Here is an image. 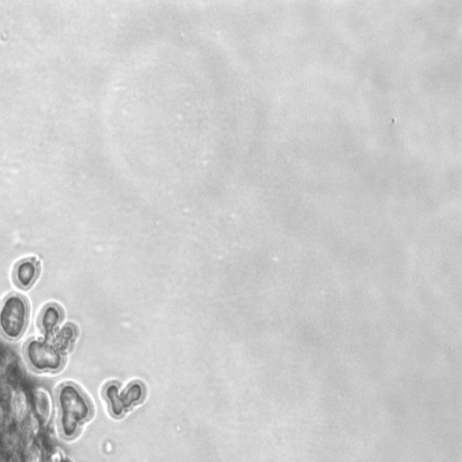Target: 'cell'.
<instances>
[{
  "label": "cell",
  "mask_w": 462,
  "mask_h": 462,
  "mask_svg": "<svg viewBox=\"0 0 462 462\" xmlns=\"http://www.w3.org/2000/svg\"><path fill=\"white\" fill-rule=\"evenodd\" d=\"M41 272L40 261L35 258H25L16 264L13 277L18 287L28 290L34 286Z\"/></svg>",
  "instance_id": "cell-5"
},
{
  "label": "cell",
  "mask_w": 462,
  "mask_h": 462,
  "mask_svg": "<svg viewBox=\"0 0 462 462\" xmlns=\"http://www.w3.org/2000/svg\"><path fill=\"white\" fill-rule=\"evenodd\" d=\"M64 312L60 304L51 303L45 306L38 317L37 325L45 337L51 339L63 323Z\"/></svg>",
  "instance_id": "cell-6"
},
{
  "label": "cell",
  "mask_w": 462,
  "mask_h": 462,
  "mask_svg": "<svg viewBox=\"0 0 462 462\" xmlns=\"http://www.w3.org/2000/svg\"><path fill=\"white\" fill-rule=\"evenodd\" d=\"M78 334L77 327L74 323H67V325L54 333V335L51 337V340L65 355L74 348Z\"/></svg>",
  "instance_id": "cell-7"
},
{
  "label": "cell",
  "mask_w": 462,
  "mask_h": 462,
  "mask_svg": "<svg viewBox=\"0 0 462 462\" xmlns=\"http://www.w3.org/2000/svg\"><path fill=\"white\" fill-rule=\"evenodd\" d=\"M24 356L28 366L38 373H57L64 368L65 355L51 339H30L24 347Z\"/></svg>",
  "instance_id": "cell-3"
},
{
  "label": "cell",
  "mask_w": 462,
  "mask_h": 462,
  "mask_svg": "<svg viewBox=\"0 0 462 462\" xmlns=\"http://www.w3.org/2000/svg\"><path fill=\"white\" fill-rule=\"evenodd\" d=\"M103 395L110 415L120 419L145 400L146 388L143 382L132 381L121 389L119 383L112 381L104 386Z\"/></svg>",
  "instance_id": "cell-4"
},
{
  "label": "cell",
  "mask_w": 462,
  "mask_h": 462,
  "mask_svg": "<svg viewBox=\"0 0 462 462\" xmlns=\"http://www.w3.org/2000/svg\"><path fill=\"white\" fill-rule=\"evenodd\" d=\"M55 398L61 437L73 440L80 434L81 426L93 417V405L80 386L71 382L59 386Z\"/></svg>",
  "instance_id": "cell-1"
},
{
  "label": "cell",
  "mask_w": 462,
  "mask_h": 462,
  "mask_svg": "<svg viewBox=\"0 0 462 462\" xmlns=\"http://www.w3.org/2000/svg\"><path fill=\"white\" fill-rule=\"evenodd\" d=\"M29 306L24 296L11 294L0 306V333L5 339L15 342L24 335L28 325Z\"/></svg>",
  "instance_id": "cell-2"
}]
</instances>
